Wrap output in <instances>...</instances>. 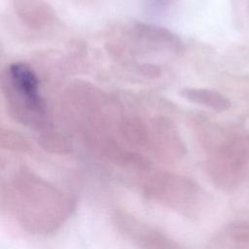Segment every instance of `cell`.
I'll use <instances>...</instances> for the list:
<instances>
[{
	"mask_svg": "<svg viewBox=\"0 0 249 249\" xmlns=\"http://www.w3.org/2000/svg\"><path fill=\"white\" fill-rule=\"evenodd\" d=\"M38 143L43 149L51 153L66 154L71 151V145L69 141L62 135L47 131L42 133L38 137Z\"/></svg>",
	"mask_w": 249,
	"mask_h": 249,
	"instance_id": "obj_8",
	"label": "cell"
},
{
	"mask_svg": "<svg viewBox=\"0 0 249 249\" xmlns=\"http://www.w3.org/2000/svg\"><path fill=\"white\" fill-rule=\"evenodd\" d=\"M14 8L18 18L29 28L41 29L55 19L53 9L44 0H14Z\"/></svg>",
	"mask_w": 249,
	"mask_h": 249,
	"instance_id": "obj_6",
	"label": "cell"
},
{
	"mask_svg": "<svg viewBox=\"0 0 249 249\" xmlns=\"http://www.w3.org/2000/svg\"><path fill=\"white\" fill-rule=\"evenodd\" d=\"M2 198L18 224L37 235L55 231L76 207L71 194L24 168L5 184Z\"/></svg>",
	"mask_w": 249,
	"mask_h": 249,
	"instance_id": "obj_1",
	"label": "cell"
},
{
	"mask_svg": "<svg viewBox=\"0 0 249 249\" xmlns=\"http://www.w3.org/2000/svg\"><path fill=\"white\" fill-rule=\"evenodd\" d=\"M180 95L188 101L204 106L216 112H223L230 108L231 102L218 91L202 88H185Z\"/></svg>",
	"mask_w": 249,
	"mask_h": 249,
	"instance_id": "obj_7",
	"label": "cell"
},
{
	"mask_svg": "<svg viewBox=\"0 0 249 249\" xmlns=\"http://www.w3.org/2000/svg\"><path fill=\"white\" fill-rule=\"evenodd\" d=\"M3 87L15 119L30 125H43L45 102L39 91L38 77L28 65L12 63L8 67Z\"/></svg>",
	"mask_w": 249,
	"mask_h": 249,
	"instance_id": "obj_3",
	"label": "cell"
},
{
	"mask_svg": "<svg viewBox=\"0 0 249 249\" xmlns=\"http://www.w3.org/2000/svg\"><path fill=\"white\" fill-rule=\"evenodd\" d=\"M115 225L137 249H182L168 234L124 211H116Z\"/></svg>",
	"mask_w": 249,
	"mask_h": 249,
	"instance_id": "obj_4",
	"label": "cell"
},
{
	"mask_svg": "<svg viewBox=\"0 0 249 249\" xmlns=\"http://www.w3.org/2000/svg\"><path fill=\"white\" fill-rule=\"evenodd\" d=\"M137 185L149 199L185 216H194L202 201L199 187L178 174L149 168L138 175Z\"/></svg>",
	"mask_w": 249,
	"mask_h": 249,
	"instance_id": "obj_2",
	"label": "cell"
},
{
	"mask_svg": "<svg viewBox=\"0 0 249 249\" xmlns=\"http://www.w3.org/2000/svg\"><path fill=\"white\" fill-rule=\"evenodd\" d=\"M172 0H145V5L148 11L159 13L166 10Z\"/></svg>",
	"mask_w": 249,
	"mask_h": 249,
	"instance_id": "obj_11",
	"label": "cell"
},
{
	"mask_svg": "<svg viewBox=\"0 0 249 249\" xmlns=\"http://www.w3.org/2000/svg\"><path fill=\"white\" fill-rule=\"evenodd\" d=\"M138 71L141 75L150 78V79H157L158 77L160 76V69L155 65V64H151V63H144L138 66Z\"/></svg>",
	"mask_w": 249,
	"mask_h": 249,
	"instance_id": "obj_10",
	"label": "cell"
},
{
	"mask_svg": "<svg viewBox=\"0 0 249 249\" xmlns=\"http://www.w3.org/2000/svg\"><path fill=\"white\" fill-rule=\"evenodd\" d=\"M131 33L137 41L154 51H160L179 55L184 51L182 40L174 33L161 26L144 22H135Z\"/></svg>",
	"mask_w": 249,
	"mask_h": 249,
	"instance_id": "obj_5",
	"label": "cell"
},
{
	"mask_svg": "<svg viewBox=\"0 0 249 249\" xmlns=\"http://www.w3.org/2000/svg\"><path fill=\"white\" fill-rule=\"evenodd\" d=\"M1 143L3 147L15 151H26L29 148L28 143L24 138H22L20 135H18L17 133H11L9 131L6 134L2 132Z\"/></svg>",
	"mask_w": 249,
	"mask_h": 249,
	"instance_id": "obj_9",
	"label": "cell"
}]
</instances>
